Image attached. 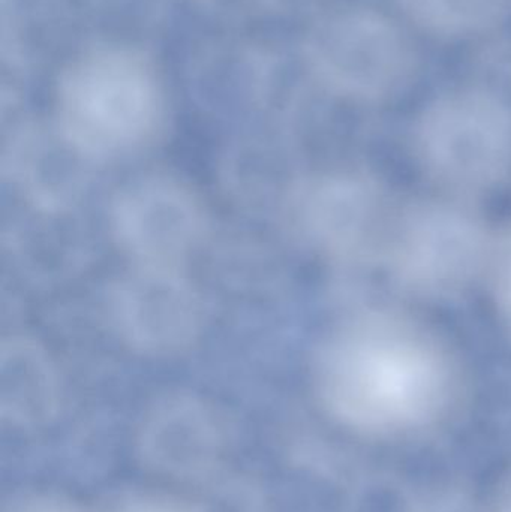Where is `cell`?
<instances>
[{
  "label": "cell",
  "mask_w": 511,
  "mask_h": 512,
  "mask_svg": "<svg viewBox=\"0 0 511 512\" xmlns=\"http://www.w3.org/2000/svg\"><path fill=\"white\" fill-rule=\"evenodd\" d=\"M317 387L324 408L342 426L375 438H401L437 424L458 382L450 355L425 328L368 313L327 340Z\"/></svg>",
  "instance_id": "1"
},
{
  "label": "cell",
  "mask_w": 511,
  "mask_h": 512,
  "mask_svg": "<svg viewBox=\"0 0 511 512\" xmlns=\"http://www.w3.org/2000/svg\"><path fill=\"white\" fill-rule=\"evenodd\" d=\"M161 93L143 56L126 48H96L60 78L56 131L90 162L137 152L158 132Z\"/></svg>",
  "instance_id": "2"
},
{
  "label": "cell",
  "mask_w": 511,
  "mask_h": 512,
  "mask_svg": "<svg viewBox=\"0 0 511 512\" xmlns=\"http://www.w3.org/2000/svg\"><path fill=\"white\" fill-rule=\"evenodd\" d=\"M425 170L453 191L497 185L511 167V114L483 92L452 93L428 108L417 135Z\"/></svg>",
  "instance_id": "3"
},
{
  "label": "cell",
  "mask_w": 511,
  "mask_h": 512,
  "mask_svg": "<svg viewBox=\"0 0 511 512\" xmlns=\"http://www.w3.org/2000/svg\"><path fill=\"white\" fill-rule=\"evenodd\" d=\"M305 54L324 86L356 99L389 96L413 69V53L401 30L368 9L321 18L306 39Z\"/></svg>",
  "instance_id": "4"
},
{
  "label": "cell",
  "mask_w": 511,
  "mask_h": 512,
  "mask_svg": "<svg viewBox=\"0 0 511 512\" xmlns=\"http://www.w3.org/2000/svg\"><path fill=\"white\" fill-rule=\"evenodd\" d=\"M492 256L482 222L455 204H426L399 215L387 261L396 279L425 297L467 289Z\"/></svg>",
  "instance_id": "5"
},
{
  "label": "cell",
  "mask_w": 511,
  "mask_h": 512,
  "mask_svg": "<svg viewBox=\"0 0 511 512\" xmlns=\"http://www.w3.org/2000/svg\"><path fill=\"white\" fill-rule=\"evenodd\" d=\"M290 209L303 239L339 264L386 258L399 219L375 183L351 173H327L300 183Z\"/></svg>",
  "instance_id": "6"
},
{
  "label": "cell",
  "mask_w": 511,
  "mask_h": 512,
  "mask_svg": "<svg viewBox=\"0 0 511 512\" xmlns=\"http://www.w3.org/2000/svg\"><path fill=\"white\" fill-rule=\"evenodd\" d=\"M110 313L120 339L147 357L188 351L204 324L203 300L183 268L132 265L111 289Z\"/></svg>",
  "instance_id": "7"
},
{
  "label": "cell",
  "mask_w": 511,
  "mask_h": 512,
  "mask_svg": "<svg viewBox=\"0 0 511 512\" xmlns=\"http://www.w3.org/2000/svg\"><path fill=\"white\" fill-rule=\"evenodd\" d=\"M111 230L132 265L185 270L206 233V215L188 186L171 177H144L117 195Z\"/></svg>",
  "instance_id": "8"
},
{
  "label": "cell",
  "mask_w": 511,
  "mask_h": 512,
  "mask_svg": "<svg viewBox=\"0 0 511 512\" xmlns=\"http://www.w3.org/2000/svg\"><path fill=\"white\" fill-rule=\"evenodd\" d=\"M3 402L44 409L56 393V372L50 355L33 339L11 336L2 342Z\"/></svg>",
  "instance_id": "9"
},
{
  "label": "cell",
  "mask_w": 511,
  "mask_h": 512,
  "mask_svg": "<svg viewBox=\"0 0 511 512\" xmlns=\"http://www.w3.org/2000/svg\"><path fill=\"white\" fill-rule=\"evenodd\" d=\"M405 11L428 29L440 33H468L498 17L503 0H401Z\"/></svg>",
  "instance_id": "10"
},
{
  "label": "cell",
  "mask_w": 511,
  "mask_h": 512,
  "mask_svg": "<svg viewBox=\"0 0 511 512\" xmlns=\"http://www.w3.org/2000/svg\"><path fill=\"white\" fill-rule=\"evenodd\" d=\"M105 512H201L191 505L170 498V496L153 495V493H132L122 496L108 507Z\"/></svg>",
  "instance_id": "11"
},
{
  "label": "cell",
  "mask_w": 511,
  "mask_h": 512,
  "mask_svg": "<svg viewBox=\"0 0 511 512\" xmlns=\"http://www.w3.org/2000/svg\"><path fill=\"white\" fill-rule=\"evenodd\" d=\"M5 512H87L71 499L53 493H32L15 499Z\"/></svg>",
  "instance_id": "12"
},
{
  "label": "cell",
  "mask_w": 511,
  "mask_h": 512,
  "mask_svg": "<svg viewBox=\"0 0 511 512\" xmlns=\"http://www.w3.org/2000/svg\"><path fill=\"white\" fill-rule=\"evenodd\" d=\"M498 256L497 297L501 313L511 330V237Z\"/></svg>",
  "instance_id": "13"
},
{
  "label": "cell",
  "mask_w": 511,
  "mask_h": 512,
  "mask_svg": "<svg viewBox=\"0 0 511 512\" xmlns=\"http://www.w3.org/2000/svg\"><path fill=\"white\" fill-rule=\"evenodd\" d=\"M494 512H511V478L501 490Z\"/></svg>",
  "instance_id": "14"
}]
</instances>
